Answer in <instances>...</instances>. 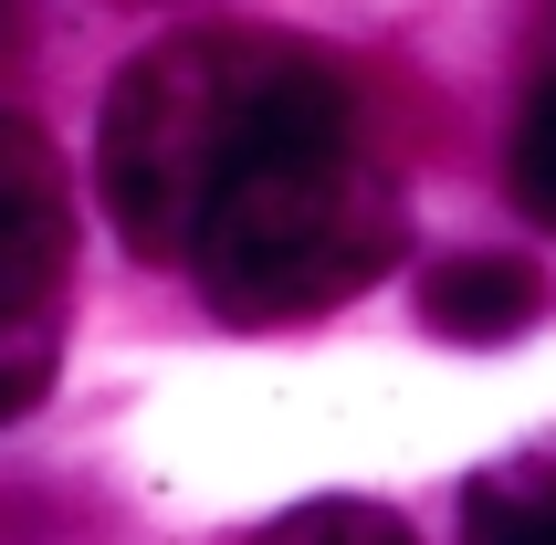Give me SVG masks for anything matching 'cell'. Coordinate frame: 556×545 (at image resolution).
<instances>
[{
	"label": "cell",
	"mask_w": 556,
	"mask_h": 545,
	"mask_svg": "<svg viewBox=\"0 0 556 545\" xmlns=\"http://www.w3.org/2000/svg\"><path fill=\"white\" fill-rule=\"evenodd\" d=\"M535 22H546V31H556V0H535Z\"/></svg>",
	"instance_id": "30bf717a"
},
{
	"label": "cell",
	"mask_w": 556,
	"mask_h": 545,
	"mask_svg": "<svg viewBox=\"0 0 556 545\" xmlns=\"http://www.w3.org/2000/svg\"><path fill=\"white\" fill-rule=\"evenodd\" d=\"M357 137V85L294 31L200 22L157 31L148 53L105 85L94 126V200L148 263H189L200 220L283 148Z\"/></svg>",
	"instance_id": "6da1fadb"
},
{
	"label": "cell",
	"mask_w": 556,
	"mask_h": 545,
	"mask_svg": "<svg viewBox=\"0 0 556 545\" xmlns=\"http://www.w3.org/2000/svg\"><path fill=\"white\" fill-rule=\"evenodd\" d=\"M242 545H420L389 504H357V493H326V504H294V515H274L263 535Z\"/></svg>",
	"instance_id": "8992f818"
},
{
	"label": "cell",
	"mask_w": 556,
	"mask_h": 545,
	"mask_svg": "<svg viewBox=\"0 0 556 545\" xmlns=\"http://www.w3.org/2000/svg\"><path fill=\"white\" fill-rule=\"evenodd\" d=\"M546 272L515 263V252H452V263H431V283H420V326L452 335V346H515L526 326H546Z\"/></svg>",
	"instance_id": "277c9868"
},
{
	"label": "cell",
	"mask_w": 556,
	"mask_h": 545,
	"mask_svg": "<svg viewBox=\"0 0 556 545\" xmlns=\"http://www.w3.org/2000/svg\"><path fill=\"white\" fill-rule=\"evenodd\" d=\"M463 545H556V452H515L463 483Z\"/></svg>",
	"instance_id": "5b68a950"
},
{
	"label": "cell",
	"mask_w": 556,
	"mask_h": 545,
	"mask_svg": "<svg viewBox=\"0 0 556 545\" xmlns=\"http://www.w3.org/2000/svg\"><path fill=\"white\" fill-rule=\"evenodd\" d=\"M504 189H515V211L535 231H556V74L526 94V116H515V157H504Z\"/></svg>",
	"instance_id": "52a82bcc"
},
{
	"label": "cell",
	"mask_w": 556,
	"mask_h": 545,
	"mask_svg": "<svg viewBox=\"0 0 556 545\" xmlns=\"http://www.w3.org/2000/svg\"><path fill=\"white\" fill-rule=\"evenodd\" d=\"M74 263V179L31 116H0V315H42Z\"/></svg>",
	"instance_id": "3957f363"
},
{
	"label": "cell",
	"mask_w": 556,
	"mask_h": 545,
	"mask_svg": "<svg viewBox=\"0 0 556 545\" xmlns=\"http://www.w3.org/2000/svg\"><path fill=\"white\" fill-rule=\"evenodd\" d=\"M409 252V200L357 137L263 157L189 242V283L220 326H315L400 272Z\"/></svg>",
	"instance_id": "7a4b0ae2"
},
{
	"label": "cell",
	"mask_w": 556,
	"mask_h": 545,
	"mask_svg": "<svg viewBox=\"0 0 556 545\" xmlns=\"http://www.w3.org/2000/svg\"><path fill=\"white\" fill-rule=\"evenodd\" d=\"M53 389V315H0V430Z\"/></svg>",
	"instance_id": "ba28073f"
},
{
	"label": "cell",
	"mask_w": 556,
	"mask_h": 545,
	"mask_svg": "<svg viewBox=\"0 0 556 545\" xmlns=\"http://www.w3.org/2000/svg\"><path fill=\"white\" fill-rule=\"evenodd\" d=\"M31 31H42V0H0V63H22Z\"/></svg>",
	"instance_id": "9c48e42d"
}]
</instances>
